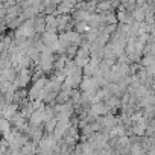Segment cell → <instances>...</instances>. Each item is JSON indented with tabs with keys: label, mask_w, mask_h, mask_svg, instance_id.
<instances>
[{
	"label": "cell",
	"mask_w": 155,
	"mask_h": 155,
	"mask_svg": "<svg viewBox=\"0 0 155 155\" xmlns=\"http://www.w3.org/2000/svg\"><path fill=\"white\" fill-rule=\"evenodd\" d=\"M47 31V25H46V17L44 15H38L35 18V32L37 35H43Z\"/></svg>",
	"instance_id": "cell-1"
},
{
	"label": "cell",
	"mask_w": 155,
	"mask_h": 155,
	"mask_svg": "<svg viewBox=\"0 0 155 155\" xmlns=\"http://www.w3.org/2000/svg\"><path fill=\"white\" fill-rule=\"evenodd\" d=\"M21 152L25 155H38V144L32 140H29L23 147H21Z\"/></svg>",
	"instance_id": "cell-2"
},
{
	"label": "cell",
	"mask_w": 155,
	"mask_h": 155,
	"mask_svg": "<svg viewBox=\"0 0 155 155\" xmlns=\"http://www.w3.org/2000/svg\"><path fill=\"white\" fill-rule=\"evenodd\" d=\"M131 15H132V18H134L135 23H144L146 21V9H143V8H138L137 6L131 12Z\"/></svg>",
	"instance_id": "cell-3"
},
{
	"label": "cell",
	"mask_w": 155,
	"mask_h": 155,
	"mask_svg": "<svg viewBox=\"0 0 155 155\" xmlns=\"http://www.w3.org/2000/svg\"><path fill=\"white\" fill-rule=\"evenodd\" d=\"M79 144H81V155H96V149L88 141H84Z\"/></svg>",
	"instance_id": "cell-4"
},
{
	"label": "cell",
	"mask_w": 155,
	"mask_h": 155,
	"mask_svg": "<svg viewBox=\"0 0 155 155\" xmlns=\"http://www.w3.org/2000/svg\"><path fill=\"white\" fill-rule=\"evenodd\" d=\"M58 123H59V120H58L56 117L52 119L50 122L44 123V132H46V134H53L55 129H56V126H58Z\"/></svg>",
	"instance_id": "cell-5"
},
{
	"label": "cell",
	"mask_w": 155,
	"mask_h": 155,
	"mask_svg": "<svg viewBox=\"0 0 155 155\" xmlns=\"http://www.w3.org/2000/svg\"><path fill=\"white\" fill-rule=\"evenodd\" d=\"M146 155H155V147H152V149H149V150L146 152Z\"/></svg>",
	"instance_id": "cell-6"
},
{
	"label": "cell",
	"mask_w": 155,
	"mask_h": 155,
	"mask_svg": "<svg viewBox=\"0 0 155 155\" xmlns=\"http://www.w3.org/2000/svg\"><path fill=\"white\" fill-rule=\"evenodd\" d=\"M150 37H153L155 38V25L152 26V29H150Z\"/></svg>",
	"instance_id": "cell-7"
}]
</instances>
